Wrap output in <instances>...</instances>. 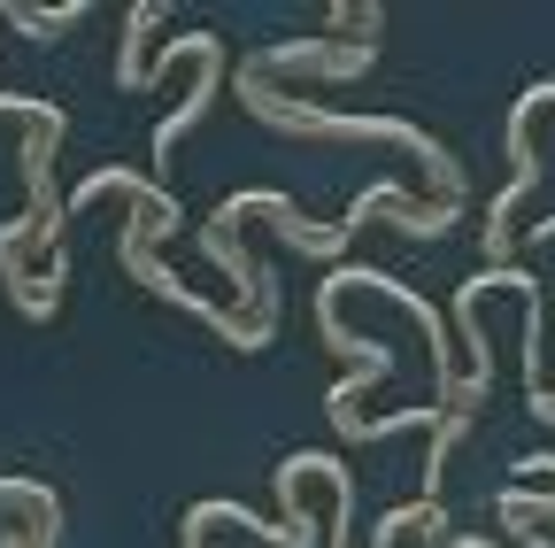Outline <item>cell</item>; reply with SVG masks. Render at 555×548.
<instances>
[{
  "instance_id": "6da1fadb",
  "label": "cell",
  "mask_w": 555,
  "mask_h": 548,
  "mask_svg": "<svg viewBox=\"0 0 555 548\" xmlns=\"http://www.w3.org/2000/svg\"><path fill=\"white\" fill-rule=\"evenodd\" d=\"M240 93H247V109H255L262 124H278V131H309V140H393V148H409L416 163H425V170L440 178V193L455 201V163H448L440 140H425L416 124H393V116H332V109H309V101H278V93L262 86L255 62H240Z\"/></svg>"
},
{
  "instance_id": "3957f363",
  "label": "cell",
  "mask_w": 555,
  "mask_h": 548,
  "mask_svg": "<svg viewBox=\"0 0 555 548\" xmlns=\"http://www.w3.org/2000/svg\"><path fill=\"white\" fill-rule=\"evenodd\" d=\"M0 502L31 510V525H62V502H54V487H31V479H0Z\"/></svg>"
},
{
  "instance_id": "8992f818",
  "label": "cell",
  "mask_w": 555,
  "mask_h": 548,
  "mask_svg": "<svg viewBox=\"0 0 555 548\" xmlns=\"http://www.w3.org/2000/svg\"><path fill=\"white\" fill-rule=\"evenodd\" d=\"M0 109H9V116H31V124H62V109H54V101H31V93H0Z\"/></svg>"
},
{
  "instance_id": "5b68a950",
  "label": "cell",
  "mask_w": 555,
  "mask_h": 548,
  "mask_svg": "<svg viewBox=\"0 0 555 548\" xmlns=\"http://www.w3.org/2000/svg\"><path fill=\"white\" fill-rule=\"evenodd\" d=\"M86 9H54V16H39V9H9V24H24L31 39H62V24H78Z\"/></svg>"
},
{
  "instance_id": "277c9868",
  "label": "cell",
  "mask_w": 555,
  "mask_h": 548,
  "mask_svg": "<svg viewBox=\"0 0 555 548\" xmlns=\"http://www.w3.org/2000/svg\"><path fill=\"white\" fill-rule=\"evenodd\" d=\"M163 9H131V31H124V62H116V86H147V62H139V47H147V24Z\"/></svg>"
},
{
  "instance_id": "7a4b0ae2",
  "label": "cell",
  "mask_w": 555,
  "mask_h": 548,
  "mask_svg": "<svg viewBox=\"0 0 555 548\" xmlns=\"http://www.w3.org/2000/svg\"><path fill=\"white\" fill-rule=\"evenodd\" d=\"M170 62H201V86L185 93V109H170V124L155 131V163L170 170V148L185 140V131L208 116V101H217V78H224V39H208V31H178L170 47H163V71H170Z\"/></svg>"
}]
</instances>
